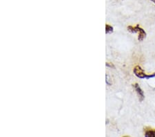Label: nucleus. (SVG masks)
I'll return each mask as SVG.
<instances>
[{
  "label": "nucleus",
  "mask_w": 155,
  "mask_h": 137,
  "mask_svg": "<svg viewBox=\"0 0 155 137\" xmlns=\"http://www.w3.org/2000/svg\"><path fill=\"white\" fill-rule=\"evenodd\" d=\"M133 87H134V89H135L136 93H137V96H138V98H139V101L140 102L143 101V100H144V98H145L144 92H143V91L142 90V89L141 88V87H140L139 85V84H138V83L134 84Z\"/></svg>",
  "instance_id": "7ed1b4c3"
},
{
  "label": "nucleus",
  "mask_w": 155,
  "mask_h": 137,
  "mask_svg": "<svg viewBox=\"0 0 155 137\" xmlns=\"http://www.w3.org/2000/svg\"><path fill=\"white\" fill-rule=\"evenodd\" d=\"M133 73L136 77L140 79H150L155 77V73L152 74H147L145 73L143 68L141 66L137 65L133 68Z\"/></svg>",
  "instance_id": "f03ea898"
},
{
  "label": "nucleus",
  "mask_w": 155,
  "mask_h": 137,
  "mask_svg": "<svg viewBox=\"0 0 155 137\" xmlns=\"http://www.w3.org/2000/svg\"><path fill=\"white\" fill-rule=\"evenodd\" d=\"M128 30L132 33H137L138 34V40L139 42H142L144 40L146 37V32L143 28H141L139 24L136 25L135 26H128Z\"/></svg>",
  "instance_id": "f257e3e1"
},
{
  "label": "nucleus",
  "mask_w": 155,
  "mask_h": 137,
  "mask_svg": "<svg viewBox=\"0 0 155 137\" xmlns=\"http://www.w3.org/2000/svg\"><path fill=\"white\" fill-rule=\"evenodd\" d=\"M150 1H152V2L154 3V4H155V0H150Z\"/></svg>",
  "instance_id": "0eeeda50"
},
{
  "label": "nucleus",
  "mask_w": 155,
  "mask_h": 137,
  "mask_svg": "<svg viewBox=\"0 0 155 137\" xmlns=\"http://www.w3.org/2000/svg\"><path fill=\"white\" fill-rule=\"evenodd\" d=\"M114 31V28L112 26L109 25V24H106L105 25V33L106 34H110L113 33Z\"/></svg>",
  "instance_id": "39448f33"
},
{
  "label": "nucleus",
  "mask_w": 155,
  "mask_h": 137,
  "mask_svg": "<svg viewBox=\"0 0 155 137\" xmlns=\"http://www.w3.org/2000/svg\"><path fill=\"white\" fill-rule=\"evenodd\" d=\"M123 137H128V136H123Z\"/></svg>",
  "instance_id": "6e6552de"
},
{
  "label": "nucleus",
  "mask_w": 155,
  "mask_h": 137,
  "mask_svg": "<svg viewBox=\"0 0 155 137\" xmlns=\"http://www.w3.org/2000/svg\"><path fill=\"white\" fill-rule=\"evenodd\" d=\"M105 65H106V66H108V67H111V68H115V66L113 65V64L112 63H110V62H106V64H105Z\"/></svg>",
  "instance_id": "423d86ee"
},
{
  "label": "nucleus",
  "mask_w": 155,
  "mask_h": 137,
  "mask_svg": "<svg viewBox=\"0 0 155 137\" xmlns=\"http://www.w3.org/2000/svg\"><path fill=\"white\" fill-rule=\"evenodd\" d=\"M144 136L145 137H155V129H145Z\"/></svg>",
  "instance_id": "20e7f679"
}]
</instances>
